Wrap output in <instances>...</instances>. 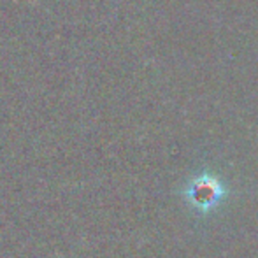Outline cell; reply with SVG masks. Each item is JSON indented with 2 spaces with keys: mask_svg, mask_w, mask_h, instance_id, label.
<instances>
[{
  "mask_svg": "<svg viewBox=\"0 0 258 258\" xmlns=\"http://www.w3.org/2000/svg\"><path fill=\"white\" fill-rule=\"evenodd\" d=\"M225 195V190L221 183L213 176H201L194 179L186 188V199L195 209L201 213H207L211 211L221 197Z\"/></svg>",
  "mask_w": 258,
  "mask_h": 258,
  "instance_id": "obj_1",
  "label": "cell"
}]
</instances>
